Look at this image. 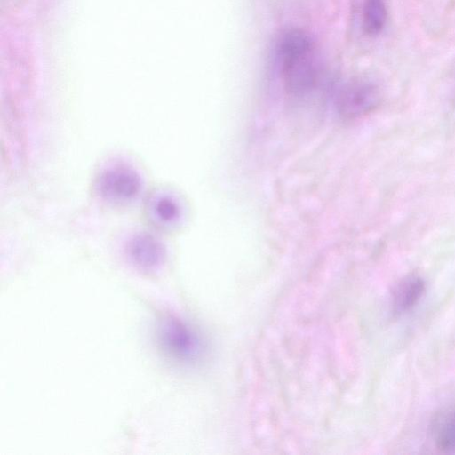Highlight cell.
Segmentation results:
<instances>
[{"label": "cell", "instance_id": "6da1fadb", "mask_svg": "<svg viewBox=\"0 0 455 455\" xmlns=\"http://www.w3.org/2000/svg\"><path fill=\"white\" fill-rule=\"evenodd\" d=\"M282 76L287 92L302 98L311 93L319 80L320 70L311 36L302 29L285 31L278 43Z\"/></svg>", "mask_w": 455, "mask_h": 455}, {"label": "cell", "instance_id": "7a4b0ae2", "mask_svg": "<svg viewBox=\"0 0 455 455\" xmlns=\"http://www.w3.org/2000/svg\"><path fill=\"white\" fill-rule=\"evenodd\" d=\"M156 347L167 360L179 364H193L204 351L198 333L183 320L171 315L161 316L155 328Z\"/></svg>", "mask_w": 455, "mask_h": 455}, {"label": "cell", "instance_id": "3957f363", "mask_svg": "<svg viewBox=\"0 0 455 455\" xmlns=\"http://www.w3.org/2000/svg\"><path fill=\"white\" fill-rule=\"evenodd\" d=\"M140 173L124 162H114L100 169L94 181L97 195L105 202L127 204L138 198L142 191Z\"/></svg>", "mask_w": 455, "mask_h": 455}, {"label": "cell", "instance_id": "277c9868", "mask_svg": "<svg viewBox=\"0 0 455 455\" xmlns=\"http://www.w3.org/2000/svg\"><path fill=\"white\" fill-rule=\"evenodd\" d=\"M124 251L129 263L145 275H153L161 270L167 259L164 244L146 232L133 235L127 241Z\"/></svg>", "mask_w": 455, "mask_h": 455}, {"label": "cell", "instance_id": "5b68a950", "mask_svg": "<svg viewBox=\"0 0 455 455\" xmlns=\"http://www.w3.org/2000/svg\"><path fill=\"white\" fill-rule=\"evenodd\" d=\"M379 100L380 92L378 86L369 80L359 79L341 89L336 106L341 117L355 119L375 109Z\"/></svg>", "mask_w": 455, "mask_h": 455}, {"label": "cell", "instance_id": "8992f818", "mask_svg": "<svg viewBox=\"0 0 455 455\" xmlns=\"http://www.w3.org/2000/svg\"><path fill=\"white\" fill-rule=\"evenodd\" d=\"M149 212L157 224L165 227L176 224L181 217L180 203L168 194L153 196L149 204Z\"/></svg>", "mask_w": 455, "mask_h": 455}, {"label": "cell", "instance_id": "52a82bcc", "mask_svg": "<svg viewBox=\"0 0 455 455\" xmlns=\"http://www.w3.org/2000/svg\"><path fill=\"white\" fill-rule=\"evenodd\" d=\"M425 289L423 280L418 276L406 277L394 292L393 306L397 313L411 308L419 299Z\"/></svg>", "mask_w": 455, "mask_h": 455}, {"label": "cell", "instance_id": "ba28073f", "mask_svg": "<svg viewBox=\"0 0 455 455\" xmlns=\"http://www.w3.org/2000/svg\"><path fill=\"white\" fill-rule=\"evenodd\" d=\"M386 20L387 8L385 0H364L363 24L368 35H379L383 30Z\"/></svg>", "mask_w": 455, "mask_h": 455}, {"label": "cell", "instance_id": "9c48e42d", "mask_svg": "<svg viewBox=\"0 0 455 455\" xmlns=\"http://www.w3.org/2000/svg\"><path fill=\"white\" fill-rule=\"evenodd\" d=\"M437 447L445 451H455V410L444 413L435 427Z\"/></svg>", "mask_w": 455, "mask_h": 455}]
</instances>
